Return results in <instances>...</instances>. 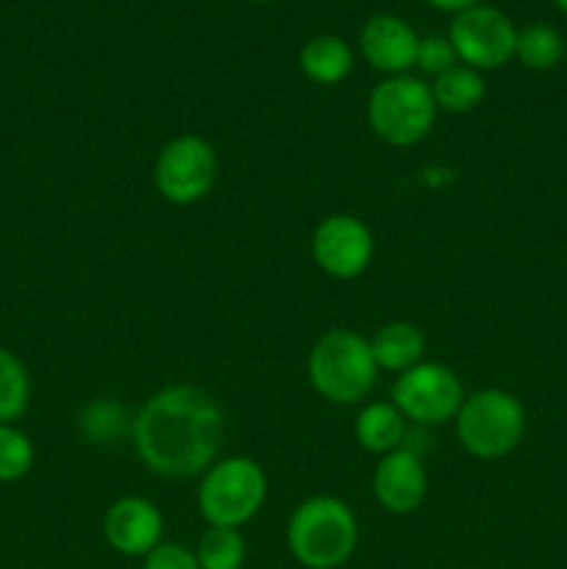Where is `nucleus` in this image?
<instances>
[{
  "label": "nucleus",
  "mask_w": 567,
  "mask_h": 569,
  "mask_svg": "<svg viewBox=\"0 0 567 569\" xmlns=\"http://www.w3.org/2000/svg\"><path fill=\"white\" fill-rule=\"evenodd\" d=\"M131 439L139 461L156 476H203L226 442V415L206 389L170 383L139 406Z\"/></svg>",
  "instance_id": "nucleus-1"
},
{
  "label": "nucleus",
  "mask_w": 567,
  "mask_h": 569,
  "mask_svg": "<svg viewBox=\"0 0 567 569\" xmlns=\"http://www.w3.org/2000/svg\"><path fill=\"white\" fill-rule=\"evenodd\" d=\"M306 372L311 389L334 406L365 403L378 381L370 339L350 328H331L322 333L311 345Z\"/></svg>",
  "instance_id": "nucleus-2"
},
{
  "label": "nucleus",
  "mask_w": 567,
  "mask_h": 569,
  "mask_svg": "<svg viewBox=\"0 0 567 569\" xmlns=\"http://www.w3.org/2000/svg\"><path fill=\"white\" fill-rule=\"evenodd\" d=\"M292 559L306 569H339L359 545L354 509L334 495H315L298 503L287 526Z\"/></svg>",
  "instance_id": "nucleus-3"
},
{
  "label": "nucleus",
  "mask_w": 567,
  "mask_h": 569,
  "mask_svg": "<svg viewBox=\"0 0 567 569\" xmlns=\"http://www.w3.org/2000/svg\"><path fill=\"white\" fill-rule=\"evenodd\" d=\"M454 426L467 453L484 461L504 459L526 437V406L506 389H478L467 395Z\"/></svg>",
  "instance_id": "nucleus-4"
},
{
  "label": "nucleus",
  "mask_w": 567,
  "mask_h": 569,
  "mask_svg": "<svg viewBox=\"0 0 567 569\" xmlns=\"http://www.w3.org/2000/svg\"><path fill=\"white\" fill-rule=\"evenodd\" d=\"M431 83L415 76H389L367 98V126L392 148H411L431 133L437 122Z\"/></svg>",
  "instance_id": "nucleus-5"
},
{
  "label": "nucleus",
  "mask_w": 567,
  "mask_h": 569,
  "mask_svg": "<svg viewBox=\"0 0 567 569\" xmlns=\"http://www.w3.org/2000/svg\"><path fill=\"white\" fill-rule=\"evenodd\" d=\"M267 500V476L250 456L217 459L200 476L198 509L209 526L242 528L253 520Z\"/></svg>",
  "instance_id": "nucleus-6"
},
{
  "label": "nucleus",
  "mask_w": 567,
  "mask_h": 569,
  "mask_svg": "<svg viewBox=\"0 0 567 569\" xmlns=\"http://www.w3.org/2000/svg\"><path fill=\"white\" fill-rule=\"evenodd\" d=\"M465 398L461 378L439 361H420L411 370L400 372L389 392L395 409L417 428H434L456 420Z\"/></svg>",
  "instance_id": "nucleus-7"
},
{
  "label": "nucleus",
  "mask_w": 567,
  "mask_h": 569,
  "mask_svg": "<svg viewBox=\"0 0 567 569\" xmlns=\"http://www.w3.org/2000/svg\"><path fill=\"white\" fill-rule=\"evenodd\" d=\"M217 150L198 133H181L159 150L153 164L156 189L176 206L200 203L217 183Z\"/></svg>",
  "instance_id": "nucleus-8"
},
{
  "label": "nucleus",
  "mask_w": 567,
  "mask_h": 569,
  "mask_svg": "<svg viewBox=\"0 0 567 569\" xmlns=\"http://www.w3.org/2000/svg\"><path fill=\"white\" fill-rule=\"evenodd\" d=\"M448 39L459 56V64L487 72L515 59L517 28L500 9L478 3L454 14Z\"/></svg>",
  "instance_id": "nucleus-9"
},
{
  "label": "nucleus",
  "mask_w": 567,
  "mask_h": 569,
  "mask_svg": "<svg viewBox=\"0 0 567 569\" xmlns=\"http://www.w3.org/2000/svg\"><path fill=\"white\" fill-rule=\"evenodd\" d=\"M311 256L326 276L354 281L372 264L376 239L359 217L331 214L311 233Z\"/></svg>",
  "instance_id": "nucleus-10"
},
{
  "label": "nucleus",
  "mask_w": 567,
  "mask_h": 569,
  "mask_svg": "<svg viewBox=\"0 0 567 569\" xmlns=\"http://www.w3.org/2000/svg\"><path fill=\"white\" fill-rule=\"evenodd\" d=\"M165 537V517L159 506L139 495L115 500L103 515V539L115 553L145 559Z\"/></svg>",
  "instance_id": "nucleus-11"
},
{
  "label": "nucleus",
  "mask_w": 567,
  "mask_h": 569,
  "mask_svg": "<svg viewBox=\"0 0 567 569\" xmlns=\"http://www.w3.org/2000/svg\"><path fill=\"white\" fill-rule=\"evenodd\" d=\"M372 495L389 515H415L428 495L422 459L409 448L381 456L372 470Z\"/></svg>",
  "instance_id": "nucleus-12"
},
{
  "label": "nucleus",
  "mask_w": 567,
  "mask_h": 569,
  "mask_svg": "<svg viewBox=\"0 0 567 569\" xmlns=\"http://www.w3.org/2000/svg\"><path fill=\"white\" fill-rule=\"evenodd\" d=\"M417 37L415 28L395 14H372L359 31V50L372 70L384 76H406L415 67L417 59Z\"/></svg>",
  "instance_id": "nucleus-13"
},
{
  "label": "nucleus",
  "mask_w": 567,
  "mask_h": 569,
  "mask_svg": "<svg viewBox=\"0 0 567 569\" xmlns=\"http://www.w3.org/2000/svg\"><path fill=\"white\" fill-rule=\"evenodd\" d=\"M406 431H409V422L395 409L392 400H372L354 420V437L359 448L376 453L378 459L404 448Z\"/></svg>",
  "instance_id": "nucleus-14"
},
{
  "label": "nucleus",
  "mask_w": 567,
  "mask_h": 569,
  "mask_svg": "<svg viewBox=\"0 0 567 569\" xmlns=\"http://www.w3.org/2000/svg\"><path fill=\"white\" fill-rule=\"evenodd\" d=\"M372 359H376L378 370H387L400 376V372L411 370L426 356V337L415 322L395 320L378 328L370 339Z\"/></svg>",
  "instance_id": "nucleus-15"
},
{
  "label": "nucleus",
  "mask_w": 567,
  "mask_h": 569,
  "mask_svg": "<svg viewBox=\"0 0 567 569\" xmlns=\"http://www.w3.org/2000/svg\"><path fill=\"white\" fill-rule=\"evenodd\" d=\"M300 72L320 87L342 83L354 70V50L337 33H317L300 48Z\"/></svg>",
  "instance_id": "nucleus-16"
},
{
  "label": "nucleus",
  "mask_w": 567,
  "mask_h": 569,
  "mask_svg": "<svg viewBox=\"0 0 567 569\" xmlns=\"http://www.w3.org/2000/svg\"><path fill=\"white\" fill-rule=\"evenodd\" d=\"M431 94L437 109L445 111V114H467L484 100L487 83H484V76L478 70L467 64H456L448 72L434 78Z\"/></svg>",
  "instance_id": "nucleus-17"
},
{
  "label": "nucleus",
  "mask_w": 567,
  "mask_h": 569,
  "mask_svg": "<svg viewBox=\"0 0 567 569\" xmlns=\"http://www.w3.org/2000/svg\"><path fill=\"white\" fill-rule=\"evenodd\" d=\"M78 428L89 445H115L126 433H131L133 415L115 398H94L89 400L78 417Z\"/></svg>",
  "instance_id": "nucleus-18"
},
{
  "label": "nucleus",
  "mask_w": 567,
  "mask_h": 569,
  "mask_svg": "<svg viewBox=\"0 0 567 569\" xmlns=\"http://www.w3.org/2000/svg\"><path fill=\"white\" fill-rule=\"evenodd\" d=\"M515 59L520 61L526 70L545 72L554 70L561 59H565V39L548 22H528V26L517 28L515 42Z\"/></svg>",
  "instance_id": "nucleus-19"
},
{
  "label": "nucleus",
  "mask_w": 567,
  "mask_h": 569,
  "mask_svg": "<svg viewBox=\"0 0 567 569\" xmlns=\"http://www.w3.org/2000/svg\"><path fill=\"white\" fill-rule=\"evenodd\" d=\"M245 556H248V545L239 528L209 526L195 548L200 569H242Z\"/></svg>",
  "instance_id": "nucleus-20"
},
{
  "label": "nucleus",
  "mask_w": 567,
  "mask_h": 569,
  "mask_svg": "<svg viewBox=\"0 0 567 569\" xmlns=\"http://www.w3.org/2000/svg\"><path fill=\"white\" fill-rule=\"evenodd\" d=\"M31 400V378L17 353L0 348V426L20 420Z\"/></svg>",
  "instance_id": "nucleus-21"
},
{
  "label": "nucleus",
  "mask_w": 567,
  "mask_h": 569,
  "mask_svg": "<svg viewBox=\"0 0 567 569\" xmlns=\"http://www.w3.org/2000/svg\"><path fill=\"white\" fill-rule=\"evenodd\" d=\"M33 467V445L20 428L0 426V483L20 481Z\"/></svg>",
  "instance_id": "nucleus-22"
},
{
  "label": "nucleus",
  "mask_w": 567,
  "mask_h": 569,
  "mask_svg": "<svg viewBox=\"0 0 567 569\" xmlns=\"http://www.w3.org/2000/svg\"><path fill=\"white\" fill-rule=\"evenodd\" d=\"M456 64H459V56H456L454 44H450L448 37H437V33H431V37L420 39V44H417L415 67H420L426 76L437 78Z\"/></svg>",
  "instance_id": "nucleus-23"
},
{
  "label": "nucleus",
  "mask_w": 567,
  "mask_h": 569,
  "mask_svg": "<svg viewBox=\"0 0 567 569\" xmlns=\"http://www.w3.org/2000/svg\"><path fill=\"white\" fill-rule=\"evenodd\" d=\"M142 569H200L195 550L178 542H161L142 559Z\"/></svg>",
  "instance_id": "nucleus-24"
},
{
  "label": "nucleus",
  "mask_w": 567,
  "mask_h": 569,
  "mask_svg": "<svg viewBox=\"0 0 567 569\" xmlns=\"http://www.w3.org/2000/svg\"><path fill=\"white\" fill-rule=\"evenodd\" d=\"M426 3L439 11H448V14H459V11H467L472 9V6L484 3V0H426Z\"/></svg>",
  "instance_id": "nucleus-25"
},
{
  "label": "nucleus",
  "mask_w": 567,
  "mask_h": 569,
  "mask_svg": "<svg viewBox=\"0 0 567 569\" xmlns=\"http://www.w3.org/2000/svg\"><path fill=\"white\" fill-rule=\"evenodd\" d=\"M554 3H556V9L567 17V0H554Z\"/></svg>",
  "instance_id": "nucleus-26"
},
{
  "label": "nucleus",
  "mask_w": 567,
  "mask_h": 569,
  "mask_svg": "<svg viewBox=\"0 0 567 569\" xmlns=\"http://www.w3.org/2000/svg\"><path fill=\"white\" fill-rule=\"evenodd\" d=\"M250 3H278V0H250Z\"/></svg>",
  "instance_id": "nucleus-27"
}]
</instances>
